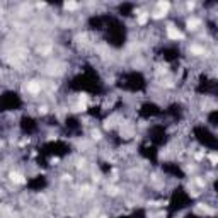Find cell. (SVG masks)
I'll return each instance as SVG.
<instances>
[{
    "label": "cell",
    "mask_w": 218,
    "mask_h": 218,
    "mask_svg": "<svg viewBox=\"0 0 218 218\" xmlns=\"http://www.w3.org/2000/svg\"><path fill=\"white\" fill-rule=\"evenodd\" d=\"M10 177H12L14 182H19V184H22V182H24V177L20 176V174H17V172H12V174H10Z\"/></svg>",
    "instance_id": "obj_2"
},
{
    "label": "cell",
    "mask_w": 218,
    "mask_h": 218,
    "mask_svg": "<svg viewBox=\"0 0 218 218\" xmlns=\"http://www.w3.org/2000/svg\"><path fill=\"white\" fill-rule=\"evenodd\" d=\"M146 20H148V14H140V15H138V24H140V26L146 24Z\"/></svg>",
    "instance_id": "obj_4"
},
{
    "label": "cell",
    "mask_w": 218,
    "mask_h": 218,
    "mask_svg": "<svg viewBox=\"0 0 218 218\" xmlns=\"http://www.w3.org/2000/svg\"><path fill=\"white\" fill-rule=\"evenodd\" d=\"M210 160H211V164H216V160H218L216 153H211V155H210Z\"/></svg>",
    "instance_id": "obj_7"
},
{
    "label": "cell",
    "mask_w": 218,
    "mask_h": 218,
    "mask_svg": "<svg viewBox=\"0 0 218 218\" xmlns=\"http://www.w3.org/2000/svg\"><path fill=\"white\" fill-rule=\"evenodd\" d=\"M27 89H29L31 92H37V90H39V85H37V84H31Z\"/></svg>",
    "instance_id": "obj_6"
},
{
    "label": "cell",
    "mask_w": 218,
    "mask_h": 218,
    "mask_svg": "<svg viewBox=\"0 0 218 218\" xmlns=\"http://www.w3.org/2000/svg\"><path fill=\"white\" fill-rule=\"evenodd\" d=\"M198 26H199V20L198 19H189L187 20V27H189V29H198Z\"/></svg>",
    "instance_id": "obj_3"
},
{
    "label": "cell",
    "mask_w": 218,
    "mask_h": 218,
    "mask_svg": "<svg viewBox=\"0 0 218 218\" xmlns=\"http://www.w3.org/2000/svg\"><path fill=\"white\" fill-rule=\"evenodd\" d=\"M167 36H169L170 39H182V33H181V31H177L174 26L167 27Z\"/></svg>",
    "instance_id": "obj_1"
},
{
    "label": "cell",
    "mask_w": 218,
    "mask_h": 218,
    "mask_svg": "<svg viewBox=\"0 0 218 218\" xmlns=\"http://www.w3.org/2000/svg\"><path fill=\"white\" fill-rule=\"evenodd\" d=\"M77 3H75V2H67V3H65V9H67V10H75V9H77Z\"/></svg>",
    "instance_id": "obj_5"
}]
</instances>
